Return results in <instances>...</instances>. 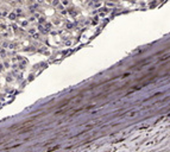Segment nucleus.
I'll list each match as a JSON object with an SVG mask.
<instances>
[{
  "label": "nucleus",
  "instance_id": "f257e3e1",
  "mask_svg": "<svg viewBox=\"0 0 170 152\" xmlns=\"http://www.w3.org/2000/svg\"><path fill=\"white\" fill-rule=\"evenodd\" d=\"M34 128H35V126H29V127H25V126H23V127H20L19 130H18V133L23 134V133H25V132H31Z\"/></svg>",
  "mask_w": 170,
  "mask_h": 152
}]
</instances>
